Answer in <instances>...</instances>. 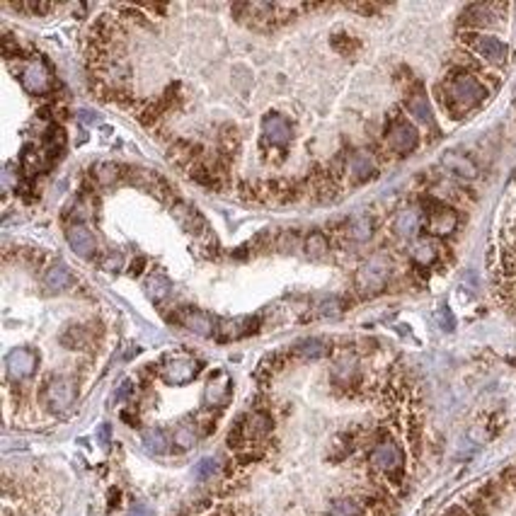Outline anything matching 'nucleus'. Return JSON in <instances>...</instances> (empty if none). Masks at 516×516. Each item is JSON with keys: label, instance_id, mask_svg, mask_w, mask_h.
<instances>
[{"label": "nucleus", "instance_id": "nucleus-3", "mask_svg": "<svg viewBox=\"0 0 516 516\" xmlns=\"http://www.w3.org/2000/svg\"><path fill=\"white\" fill-rule=\"evenodd\" d=\"M390 276V260L385 255H373L371 260L364 262L356 272V288L366 296L371 293L383 291L385 284H388Z\"/></svg>", "mask_w": 516, "mask_h": 516}, {"label": "nucleus", "instance_id": "nucleus-11", "mask_svg": "<svg viewBox=\"0 0 516 516\" xmlns=\"http://www.w3.org/2000/svg\"><path fill=\"white\" fill-rule=\"evenodd\" d=\"M66 241H69L73 253H76L78 257H83V260H90V257L97 253L95 236H92V233L81 223L69 226V231H66Z\"/></svg>", "mask_w": 516, "mask_h": 516}, {"label": "nucleus", "instance_id": "nucleus-13", "mask_svg": "<svg viewBox=\"0 0 516 516\" xmlns=\"http://www.w3.org/2000/svg\"><path fill=\"white\" fill-rule=\"evenodd\" d=\"M441 168H444L446 172H451V175H456V177H463V180H472V177H477V165L472 163L468 156L456 153V151L444 153V158H441Z\"/></svg>", "mask_w": 516, "mask_h": 516}, {"label": "nucleus", "instance_id": "nucleus-7", "mask_svg": "<svg viewBox=\"0 0 516 516\" xmlns=\"http://www.w3.org/2000/svg\"><path fill=\"white\" fill-rule=\"evenodd\" d=\"M385 138H388L390 151L398 153V156H408V153H413L420 146V131L415 128V124H410L405 119L393 121Z\"/></svg>", "mask_w": 516, "mask_h": 516}, {"label": "nucleus", "instance_id": "nucleus-20", "mask_svg": "<svg viewBox=\"0 0 516 516\" xmlns=\"http://www.w3.org/2000/svg\"><path fill=\"white\" fill-rule=\"evenodd\" d=\"M243 425H245V439H262V436L272 432L274 422L267 413H255L253 417L243 420Z\"/></svg>", "mask_w": 516, "mask_h": 516}, {"label": "nucleus", "instance_id": "nucleus-19", "mask_svg": "<svg viewBox=\"0 0 516 516\" xmlns=\"http://www.w3.org/2000/svg\"><path fill=\"white\" fill-rule=\"evenodd\" d=\"M463 22L468 24V27H492L497 22L495 8L492 5H470V8H465L463 12Z\"/></svg>", "mask_w": 516, "mask_h": 516}, {"label": "nucleus", "instance_id": "nucleus-37", "mask_svg": "<svg viewBox=\"0 0 516 516\" xmlns=\"http://www.w3.org/2000/svg\"><path fill=\"white\" fill-rule=\"evenodd\" d=\"M444 516H470V514H468V509H465V507L453 505V507H448V509H446Z\"/></svg>", "mask_w": 516, "mask_h": 516}, {"label": "nucleus", "instance_id": "nucleus-39", "mask_svg": "<svg viewBox=\"0 0 516 516\" xmlns=\"http://www.w3.org/2000/svg\"><path fill=\"white\" fill-rule=\"evenodd\" d=\"M128 393H131V380H124V383H121V388H119V393H116V400H121V398H126Z\"/></svg>", "mask_w": 516, "mask_h": 516}, {"label": "nucleus", "instance_id": "nucleus-18", "mask_svg": "<svg viewBox=\"0 0 516 516\" xmlns=\"http://www.w3.org/2000/svg\"><path fill=\"white\" fill-rule=\"evenodd\" d=\"M376 172V163H373L371 153L366 151H356L352 158H349V175H352V182H366L368 177Z\"/></svg>", "mask_w": 516, "mask_h": 516}, {"label": "nucleus", "instance_id": "nucleus-26", "mask_svg": "<svg viewBox=\"0 0 516 516\" xmlns=\"http://www.w3.org/2000/svg\"><path fill=\"white\" fill-rule=\"evenodd\" d=\"M373 233V221L371 216H354L352 223H349V238L356 243H364L371 238Z\"/></svg>", "mask_w": 516, "mask_h": 516}, {"label": "nucleus", "instance_id": "nucleus-14", "mask_svg": "<svg viewBox=\"0 0 516 516\" xmlns=\"http://www.w3.org/2000/svg\"><path fill=\"white\" fill-rule=\"evenodd\" d=\"M180 323L189 330V333H194L199 337H211L213 333H216V320H213V318L204 310H194V308L184 310Z\"/></svg>", "mask_w": 516, "mask_h": 516}, {"label": "nucleus", "instance_id": "nucleus-31", "mask_svg": "<svg viewBox=\"0 0 516 516\" xmlns=\"http://www.w3.org/2000/svg\"><path fill=\"white\" fill-rule=\"evenodd\" d=\"M305 253L310 257H323L328 253V238L323 233H310L308 241H305Z\"/></svg>", "mask_w": 516, "mask_h": 516}, {"label": "nucleus", "instance_id": "nucleus-36", "mask_svg": "<svg viewBox=\"0 0 516 516\" xmlns=\"http://www.w3.org/2000/svg\"><path fill=\"white\" fill-rule=\"evenodd\" d=\"M436 320H439L441 328L446 330V333H451L453 328H456V320H453V313L446 308V305H441L439 313H436Z\"/></svg>", "mask_w": 516, "mask_h": 516}, {"label": "nucleus", "instance_id": "nucleus-4", "mask_svg": "<svg viewBox=\"0 0 516 516\" xmlns=\"http://www.w3.org/2000/svg\"><path fill=\"white\" fill-rule=\"evenodd\" d=\"M371 465L378 472H383L385 477H390V480H400L405 468V453L400 444L393 439L378 441L376 448L371 451Z\"/></svg>", "mask_w": 516, "mask_h": 516}, {"label": "nucleus", "instance_id": "nucleus-8", "mask_svg": "<svg viewBox=\"0 0 516 516\" xmlns=\"http://www.w3.org/2000/svg\"><path fill=\"white\" fill-rule=\"evenodd\" d=\"M20 81H22V88L27 90L29 95H44V92L51 88V73H49L44 61L34 59L24 64Z\"/></svg>", "mask_w": 516, "mask_h": 516}, {"label": "nucleus", "instance_id": "nucleus-23", "mask_svg": "<svg viewBox=\"0 0 516 516\" xmlns=\"http://www.w3.org/2000/svg\"><path fill=\"white\" fill-rule=\"evenodd\" d=\"M417 231H420V213H417L415 208H408V211H403L400 216L395 218V233L398 236L413 238Z\"/></svg>", "mask_w": 516, "mask_h": 516}, {"label": "nucleus", "instance_id": "nucleus-22", "mask_svg": "<svg viewBox=\"0 0 516 516\" xmlns=\"http://www.w3.org/2000/svg\"><path fill=\"white\" fill-rule=\"evenodd\" d=\"M143 446L148 453H156V456H163V453L170 451V439L165 436L163 429H148L143 434Z\"/></svg>", "mask_w": 516, "mask_h": 516}, {"label": "nucleus", "instance_id": "nucleus-40", "mask_svg": "<svg viewBox=\"0 0 516 516\" xmlns=\"http://www.w3.org/2000/svg\"><path fill=\"white\" fill-rule=\"evenodd\" d=\"M100 441H102V446L109 444V425H102V427H100Z\"/></svg>", "mask_w": 516, "mask_h": 516}, {"label": "nucleus", "instance_id": "nucleus-28", "mask_svg": "<svg viewBox=\"0 0 516 516\" xmlns=\"http://www.w3.org/2000/svg\"><path fill=\"white\" fill-rule=\"evenodd\" d=\"M296 354H300L303 359H320V356L328 354V342H323V340H303L296 347Z\"/></svg>", "mask_w": 516, "mask_h": 516}, {"label": "nucleus", "instance_id": "nucleus-34", "mask_svg": "<svg viewBox=\"0 0 516 516\" xmlns=\"http://www.w3.org/2000/svg\"><path fill=\"white\" fill-rule=\"evenodd\" d=\"M95 177L100 184H112L119 180V168L114 163H100L95 168Z\"/></svg>", "mask_w": 516, "mask_h": 516}, {"label": "nucleus", "instance_id": "nucleus-9", "mask_svg": "<svg viewBox=\"0 0 516 516\" xmlns=\"http://www.w3.org/2000/svg\"><path fill=\"white\" fill-rule=\"evenodd\" d=\"M262 131H264V136H267L269 143L281 146V148L291 143V138H293L291 121H288L284 114H276V112H269L262 119Z\"/></svg>", "mask_w": 516, "mask_h": 516}, {"label": "nucleus", "instance_id": "nucleus-17", "mask_svg": "<svg viewBox=\"0 0 516 516\" xmlns=\"http://www.w3.org/2000/svg\"><path fill=\"white\" fill-rule=\"evenodd\" d=\"M231 395V378L226 373H218L216 378H211L204 388V403L208 408H216V405H223Z\"/></svg>", "mask_w": 516, "mask_h": 516}, {"label": "nucleus", "instance_id": "nucleus-25", "mask_svg": "<svg viewBox=\"0 0 516 516\" xmlns=\"http://www.w3.org/2000/svg\"><path fill=\"white\" fill-rule=\"evenodd\" d=\"M436 257H439V250H436V245L432 241H417L413 245V260L417 264H422V267H429Z\"/></svg>", "mask_w": 516, "mask_h": 516}, {"label": "nucleus", "instance_id": "nucleus-2", "mask_svg": "<svg viewBox=\"0 0 516 516\" xmlns=\"http://www.w3.org/2000/svg\"><path fill=\"white\" fill-rule=\"evenodd\" d=\"M78 398V388H76V380L69 376H51L41 388V403L49 413L54 415H64L69 413L73 408Z\"/></svg>", "mask_w": 516, "mask_h": 516}, {"label": "nucleus", "instance_id": "nucleus-6", "mask_svg": "<svg viewBox=\"0 0 516 516\" xmlns=\"http://www.w3.org/2000/svg\"><path fill=\"white\" fill-rule=\"evenodd\" d=\"M36 366H39V356H36L34 349L29 347H17L12 349L5 359V368H8V378L10 380H27L34 376Z\"/></svg>", "mask_w": 516, "mask_h": 516}, {"label": "nucleus", "instance_id": "nucleus-16", "mask_svg": "<svg viewBox=\"0 0 516 516\" xmlns=\"http://www.w3.org/2000/svg\"><path fill=\"white\" fill-rule=\"evenodd\" d=\"M408 112L415 116V121H420L422 126H429L434 128V112H432V104H429V97L425 95L422 90L413 92V95L408 97Z\"/></svg>", "mask_w": 516, "mask_h": 516}, {"label": "nucleus", "instance_id": "nucleus-15", "mask_svg": "<svg viewBox=\"0 0 516 516\" xmlns=\"http://www.w3.org/2000/svg\"><path fill=\"white\" fill-rule=\"evenodd\" d=\"M41 284H44V288L49 293L66 291L69 286H73V274L64 262H56L44 272V276H41Z\"/></svg>", "mask_w": 516, "mask_h": 516}, {"label": "nucleus", "instance_id": "nucleus-35", "mask_svg": "<svg viewBox=\"0 0 516 516\" xmlns=\"http://www.w3.org/2000/svg\"><path fill=\"white\" fill-rule=\"evenodd\" d=\"M121 264H124V257H121L119 253H109L102 260V269H104V272H109V274H114V272H119V269H121Z\"/></svg>", "mask_w": 516, "mask_h": 516}, {"label": "nucleus", "instance_id": "nucleus-1", "mask_svg": "<svg viewBox=\"0 0 516 516\" xmlns=\"http://www.w3.org/2000/svg\"><path fill=\"white\" fill-rule=\"evenodd\" d=\"M441 97H444V107L448 112L453 116H460L485 102L487 88L477 78H472L470 73H456L441 85Z\"/></svg>", "mask_w": 516, "mask_h": 516}, {"label": "nucleus", "instance_id": "nucleus-27", "mask_svg": "<svg viewBox=\"0 0 516 516\" xmlns=\"http://www.w3.org/2000/svg\"><path fill=\"white\" fill-rule=\"evenodd\" d=\"M61 344H64L66 349H83L90 344V337L85 333V328H69L64 335H61Z\"/></svg>", "mask_w": 516, "mask_h": 516}, {"label": "nucleus", "instance_id": "nucleus-32", "mask_svg": "<svg viewBox=\"0 0 516 516\" xmlns=\"http://www.w3.org/2000/svg\"><path fill=\"white\" fill-rule=\"evenodd\" d=\"M218 472V460L216 458H211V456H206V458H201L199 463L194 465V475H196V480H208V477H213Z\"/></svg>", "mask_w": 516, "mask_h": 516}, {"label": "nucleus", "instance_id": "nucleus-24", "mask_svg": "<svg viewBox=\"0 0 516 516\" xmlns=\"http://www.w3.org/2000/svg\"><path fill=\"white\" fill-rule=\"evenodd\" d=\"M328 516H366V512L361 509L359 502L349 500V497H340V500L330 502Z\"/></svg>", "mask_w": 516, "mask_h": 516}, {"label": "nucleus", "instance_id": "nucleus-30", "mask_svg": "<svg viewBox=\"0 0 516 516\" xmlns=\"http://www.w3.org/2000/svg\"><path fill=\"white\" fill-rule=\"evenodd\" d=\"M172 441H175V446H180L182 451H187V448H192L196 444V429L192 425H180L175 429Z\"/></svg>", "mask_w": 516, "mask_h": 516}, {"label": "nucleus", "instance_id": "nucleus-21", "mask_svg": "<svg viewBox=\"0 0 516 516\" xmlns=\"http://www.w3.org/2000/svg\"><path fill=\"white\" fill-rule=\"evenodd\" d=\"M172 213H175L177 223H180L184 231L199 233L201 228H204V218H201L199 213L194 211V208H189V206H184V204H177L175 208H172Z\"/></svg>", "mask_w": 516, "mask_h": 516}, {"label": "nucleus", "instance_id": "nucleus-33", "mask_svg": "<svg viewBox=\"0 0 516 516\" xmlns=\"http://www.w3.org/2000/svg\"><path fill=\"white\" fill-rule=\"evenodd\" d=\"M354 373H356V361L349 359V356L340 359V361L335 364V368H333L335 380H344V383H349V378H352Z\"/></svg>", "mask_w": 516, "mask_h": 516}, {"label": "nucleus", "instance_id": "nucleus-29", "mask_svg": "<svg viewBox=\"0 0 516 516\" xmlns=\"http://www.w3.org/2000/svg\"><path fill=\"white\" fill-rule=\"evenodd\" d=\"M146 291H148V296H151L153 300H163L165 296H168V291H170L168 276H163V274L148 276V281H146Z\"/></svg>", "mask_w": 516, "mask_h": 516}, {"label": "nucleus", "instance_id": "nucleus-38", "mask_svg": "<svg viewBox=\"0 0 516 516\" xmlns=\"http://www.w3.org/2000/svg\"><path fill=\"white\" fill-rule=\"evenodd\" d=\"M128 516H153V512L146 505H136L131 509V514H128Z\"/></svg>", "mask_w": 516, "mask_h": 516}, {"label": "nucleus", "instance_id": "nucleus-12", "mask_svg": "<svg viewBox=\"0 0 516 516\" xmlns=\"http://www.w3.org/2000/svg\"><path fill=\"white\" fill-rule=\"evenodd\" d=\"M456 226H458V216L453 208H448L444 204L432 206V211H429L427 216L429 233H434V236H448V233L456 231Z\"/></svg>", "mask_w": 516, "mask_h": 516}, {"label": "nucleus", "instance_id": "nucleus-5", "mask_svg": "<svg viewBox=\"0 0 516 516\" xmlns=\"http://www.w3.org/2000/svg\"><path fill=\"white\" fill-rule=\"evenodd\" d=\"M465 44H468L482 61H487V64H492V66L507 64V59H509V46L495 34L472 32L465 36Z\"/></svg>", "mask_w": 516, "mask_h": 516}, {"label": "nucleus", "instance_id": "nucleus-10", "mask_svg": "<svg viewBox=\"0 0 516 516\" xmlns=\"http://www.w3.org/2000/svg\"><path fill=\"white\" fill-rule=\"evenodd\" d=\"M196 373H199V364L194 359H187V356H175L163 366V378L172 385L189 383L196 378Z\"/></svg>", "mask_w": 516, "mask_h": 516}]
</instances>
